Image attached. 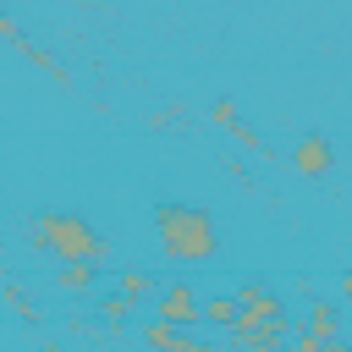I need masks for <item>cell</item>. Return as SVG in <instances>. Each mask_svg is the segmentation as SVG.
Returning <instances> with one entry per match:
<instances>
[{
	"label": "cell",
	"mask_w": 352,
	"mask_h": 352,
	"mask_svg": "<svg viewBox=\"0 0 352 352\" xmlns=\"http://www.w3.org/2000/svg\"><path fill=\"white\" fill-rule=\"evenodd\" d=\"M154 231H160L165 258H176V264H204V258L220 253V226L198 204H160L154 209Z\"/></svg>",
	"instance_id": "6da1fadb"
},
{
	"label": "cell",
	"mask_w": 352,
	"mask_h": 352,
	"mask_svg": "<svg viewBox=\"0 0 352 352\" xmlns=\"http://www.w3.org/2000/svg\"><path fill=\"white\" fill-rule=\"evenodd\" d=\"M28 236L38 253H50L55 264H72V258H110V242L99 236V226L88 214H72V209H50V214H33L28 220Z\"/></svg>",
	"instance_id": "7a4b0ae2"
},
{
	"label": "cell",
	"mask_w": 352,
	"mask_h": 352,
	"mask_svg": "<svg viewBox=\"0 0 352 352\" xmlns=\"http://www.w3.org/2000/svg\"><path fill=\"white\" fill-rule=\"evenodd\" d=\"M160 319H170V324H182V330H198L204 324V292L187 280V275H176V280H160V292H154V302H148Z\"/></svg>",
	"instance_id": "3957f363"
},
{
	"label": "cell",
	"mask_w": 352,
	"mask_h": 352,
	"mask_svg": "<svg viewBox=\"0 0 352 352\" xmlns=\"http://www.w3.org/2000/svg\"><path fill=\"white\" fill-rule=\"evenodd\" d=\"M236 346H253V352H270V346H286L292 341V319H248L236 314V324L226 330Z\"/></svg>",
	"instance_id": "277c9868"
},
{
	"label": "cell",
	"mask_w": 352,
	"mask_h": 352,
	"mask_svg": "<svg viewBox=\"0 0 352 352\" xmlns=\"http://www.w3.org/2000/svg\"><path fill=\"white\" fill-rule=\"evenodd\" d=\"M236 302H242V314H248V319H292V308L280 302V292H275L270 280H258V275L236 286Z\"/></svg>",
	"instance_id": "5b68a950"
},
{
	"label": "cell",
	"mask_w": 352,
	"mask_h": 352,
	"mask_svg": "<svg viewBox=\"0 0 352 352\" xmlns=\"http://www.w3.org/2000/svg\"><path fill=\"white\" fill-rule=\"evenodd\" d=\"M297 170L302 176H330V165H336V154H330V143H324V132H308L302 143H297Z\"/></svg>",
	"instance_id": "8992f818"
},
{
	"label": "cell",
	"mask_w": 352,
	"mask_h": 352,
	"mask_svg": "<svg viewBox=\"0 0 352 352\" xmlns=\"http://www.w3.org/2000/svg\"><path fill=\"white\" fill-rule=\"evenodd\" d=\"M116 292H126L138 308H148V302H154V292H160V275H154V270H143V264H126V270L116 275Z\"/></svg>",
	"instance_id": "52a82bcc"
},
{
	"label": "cell",
	"mask_w": 352,
	"mask_h": 352,
	"mask_svg": "<svg viewBox=\"0 0 352 352\" xmlns=\"http://www.w3.org/2000/svg\"><path fill=\"white\" fill-rule=\"evenodd\" d=\"M236 314H242L236 292H214V297H204V324H209L214 336H226V330L236 324Z\"/></svg>",
	"instance_id": "ba28073f"
},
{
	"label": "cell",
	"mask_w": 352,
	"mask_h": 352,
	"mask_svg": "<svg viewBox=\"0 0 352 352\" xmlns=\"http://www.w3.org/2000/svg\"><path fill=\"white\" fill-rule=\"evenodd\" d=\"M94 280H99V258H72V264L55 270L60 292H94Z\"/></svg>",
	"instance_id": "9c48e42d"
},
{
	"label": "cell",
	"mask_w": 352,
	"mask_h": 352,
	"mask_svg": "<svg viewBox=\"0 0 352 352\" xmlns=\"http://www.w3.org/2000/svg\"><path fill=\"white\" fill-rule=\"evenodd\" d=\"M308 319H314V330H319L330 346H341V341H346V336H341V308H336V302L314 297V302H308Z\"/></svg>",
	"instance_id": "30bf717a"
},
{
	"label": "cell",
	"mask_w": 352,
	"mask_h": 352,
	"mask_svg": "<svg viewBox=\"0 0 352 352\" xmlns=\"http://www.w3.org/2000/svg\"><path fill=\"white\" fill-rule=\"evenodd\" d=\"M94 314H99L104 324H116V330H121V324L138 314V302H132L126 292H110V297H99V302H94Z\"/></svg>",
	"instance_id": "8fae6325"
},
{
	"label": "cell",
	"mask_w": 352,
	"mask_h": 352,
	"mask_svg": "<svg viewBox=\"0 0 352 352\" xmlns=\"http://www.w3.org/2000/svg\"><path fill=\"white\" fill-rule=\"evenodd\" d=\"M226 132H231V138H236V143H242V148H248V154H270V143H264V138H258V132H253V126H248V121H242V116H236V121H231V126H226Z\"/></svg>",
	"instance_id": "7c38bea8"
},
{
	"label": "cell",
	"mask_w": 352,
	"mask_h": 352,
	"mask_svg": "<svg viewBox=\"0 0 352 352\" xmlns=\"http://www.w3.org/2000/svg\"><path fill=\"white\" fill-rule=\"evenodd\" d=\"M209 121H214V126H231V121H236V104H231V99H214Z\"/></svg>",
	"instance_id": "4fadbf2b"
},
{
	"label": "cell",
	"mask_w": 352,
	"mask_h": 352,
	"mask_svg": "<svg viewBox=\"0 0 352 352\" xmlns=\"http://www.w3.org/2000/svg\"><path fill=\"white\" fill-rule=\"evenodd\" d=\"M341 297H346V302H352V270H346V275H341Z\"/></svg>",
	"instance_id": "5bb4252c"
}]
</instances>
